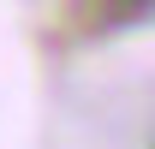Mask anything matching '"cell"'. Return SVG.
Segmentation results:
<instances>
[{"mask_svg": "<svg viewBox=\"0 0 155 149\" xmlns=\"http://www.w3.org/2000/svg\"><path fill=\"white\" fill-rule=\"evenodd\" d=\"M149 12H155V0H78V18L96 30H119V24H137Z\"/></svg>", "mask_w": 155, "mask_h": 149, "instance_id": "1", "label": "cell"}]
</instances>
